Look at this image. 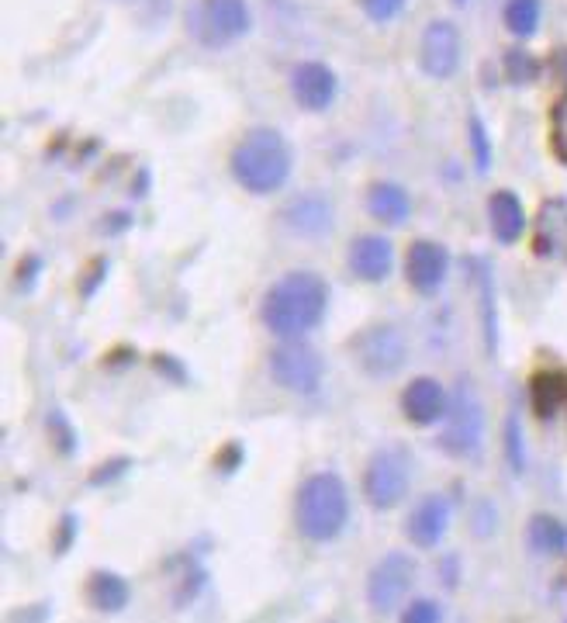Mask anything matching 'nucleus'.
I'll use <instances>...</instances> for the list:
<instances>
[{
    "label": "nucleus",
    "instance_id": "f257e3e1",
    "mask_svg": "<svg viewBox=\"0 0 567 623\" xmlns=\"http://www.w3.org/2000/svg\"><path fill=\"white\" fill-rule=\"evenodd\" d=\"M325 305H329V284L319 274L291 270L267 291L260 315L270 333L291 340V336H305L308 329L319 326Z\"/></svg>",
    "mask_w": 567,
    "mask_h": 623
},
{
    "label": "nucleus",
    "instance_id": "f03ea898",
    "mask_svg": "<svg viewBox=\"0 0 567 623\" xmlns=\"http://www.w3.org/2000/svg\"><path fill=\"white\" fill-rule=\"evenodd\" d=\"M294 520H298L301 534L315 544L336 540L350 520V495H346L343 478L332 471L305 478L298 489V502H294Z\"/></svg>",
    "mask_w": 567,
    "mask_h": 623
},
{
    "label": "nucleus",
    "instance_id": "7ed1b4c3",
    "mask_svg": "<svg viewBox=\"0 0 567 623\" xmlns=\"http://www.w3.org/2000/svg\"><path fill=\"white\" fill-rule=\"evenodd\" d=\"M232 174L253 194L281 191L287 174H291V146L274 129L246 132L232 153Z\"/></svg>",
    "mask_w": 567,
    "mask_h": 623
},
{
    "label": "nucleus",
    "instance_id": "20e7f679",
    "mask_svg": "<svg viewBox=\"0 0 567 623\" xmlns=\"http://www.w3.org/2000/svg\"><path fill=\"white\" fill-rule=\"evenodd\" d=\"M481 444H485V409H481L478 388L471 385V378H460L450 392L440 447L457 461H474L481 457Z\"/></svg>",
    "mask_w": 567,
    "mask_h": 623
},
{
    "label": "nucleus",
    "instance_id": "39448f33",
    "mask_svg": "<svg viewBox=\"0 0 567 623\" xmlns=\"http://www.w3.org/2000/svg\"><path fill=\"white\" fill-rule=\"evenodd\" d=\"M249 25L253 18H249L246 0H198L187 11V32L208 49H225V45L239 42L249 32Z\"/></svg>",
    "mask_w": 567,
    "mask_h": 623
},
{
    "label": "nucleus",
    "instance_id": "423d86ee",
    "mask_svg": "<svg viewBox=\"0 0 567 623\" xmlns=\"http://www.w3.org/2000/svg\"><path fill=\"white\" fill-rule=\"evenodd\" d=\"M408 482H412V468H408V457L402 450H377L364 471L367 502L377 513L395 509L408 495Z\"/></svg>",
    "mask_w": 567,
    "mask_h": 623
},
{
    "label": "nucleus",
    "instance_id": "0eeeda50",
    "mask_svg": "<svg viewBox=\"0 0 567 623\" xmlns=\"http://www.w3.org/2000/svg\"><path fill=\"white\" fill-rule=\"evenodd\" d=\"M353 354H357V364L364 367L370 378H391V374H398L405 367L408 343H405L402 329L381 322V326H370L367 333L360 336Z\"/></svg>",
    "mask_w": 567,
    "mask_h": 623
},
{
    "label": "nucleus",
    "instance_id": "6e6552de",
    "mask_svg": "<svg viewBox=\"0 0 567 623\" xmlns=\"http://www.w3.org/2000/svg\"><path fill=\"white\" fill-rule=\"evenodd\" d=\"M270 374H274L277 385L298 395H312L322 385V360L308 343H281L270 354Z\"/></svg>",
    "mask_w": 567,
    "mask_h": 623
},
{
    "label": "nucleus",
    "instance_id": "1a4fd4ad",
    "mask_svg": "<svg viewBox=\"0 0 567 623\" xmlns=\"http://www.w3.org/2000/svg\"><path fill=\"white\" fill-rule=\"evenodd\" d=\"M412 582H415V561L402 551L384 554L367 579V603L377 613H391L408 596Z\"/></svg>",
    "mask_w": 567,
    "mask_h": 623
},
{
    "label": "nucleus",
    "instance_id": "9d476101",
    "mask_svg": "<svg viewBox=\"0 0 567 623\" xmlns=\"http://www.w3.org/2000/svg\"><path fill=\"white\" fill-rule=\"evenodd\" d=\"M419 66L433 80H450L460 66V32L453 21H433L422 32L419 42Z\"/></svg>",
    "mask_w": 567,
    "mask_h": 623
},
{
    "label": "nucleus",
    "instance_id": "9b49d317",
    "mask_svg": "<svg viewBox=\"0 0 567 623\" xmlns=\"http://www.w3.org/2000/svg\"><path fill=\"white\" fill-rule=\"evenodd\" d=\"M533 253L540 260L567 264V201L547 198L533 222Z\"/></svg>",
    "mask_w": 567,
    "mask_h": 623
},
{
    "label": "nucleus",
    "instance_id": "f8f14e48",
    "mask_svg": "<svg viewBox=\"0 0 567 623\" xmlns=\"http://www.w3.org/2000/svg\"><path fill=\"white\" fill-rule=\"evenodd\" d=\"M402 409H405L408 423L433 426V423H440V419L446 416V409H450V395H446V388L440 385V381L415 378L402 395Z\"/></svg>",
    "mask_w": 567,
    "mask_h": 623
},
{
    "label": "nucleus",
    "instance_id": "ddd939ff",
    "mask_svg": "<svg viewBox=\"0 0 567 623\" xmlns=\"http://www.w3.org/2000/svg\"><path fill=\"white\" fill-rule=\"evenodd\" d=\"M446 277V250L440 243H412L408 250V284H412L419 295H436Z\"/></svg>",
    "mask_w": 567,
    "mask_h": 623
},
{
    "label": "nucleus",
    "instance_id": "4468645a",
    "mask_svg": "<svg viewBox=\"0 0 567 623\" xmlns=\"http://www.w3.org/2000/svg\"><path fill=\"white\" fill-rule=\"evenodd\" d=\"M291 90L305 111H322L336 97V73L325 63H301L291 77Z\"/></svg>",
    "mask_w": 567,
    "mask_h": 623
},
{
    "label": "nucleus",
    "instance_id": "2eb2a0df",
    "mask_svg": "<svg viewBox=\"0 0 567 623\" xmlns=\"http://www.w3.org/2000/svg\"><path fill=\"white\" fill-rule=\"evenodd\" d=\"M450 527V502L443 495H426L408 516V540L415 547H436Z\"/></svg>",
    "mask_w": 567,
    "mask_h": 623
},
{
    "label": "nucleus",
    "instance_id": "dca6fc26",
    "mask_svg": "<svg viewBox=\"0 0 567 623\" xmlns=\"http://www.w3.org/2000/svg\"><path fill=\"white\" fill-rule=\"evenodd\" d=\"M395 264V253L384 236H357L350 246V267L364 281H384Z\"/></svg>",
    "mask_w": 567,
    "mask_h": 623
},
{
    "label": "nucleus",
    "instance_id": "f3484780",
    "mask_svg": "<svg viewBox=\"0 0 567 623\" xmlns=\"http://www.w3.org/2000/svg\"><path fill=\"white\" fill-rule=\"evenodd\" d=\"M284 222L291 225L294 236L319 239L332 225V205L322 198V194H305V198H294V205L284 212Z\"/></svg>",
    "mask_w": 567,
    "mask_h": 623
},
{
    "label": "nucleus",
    "instance_id": "a211bd4d",
    "mask_svg": "<svg viewBox=\"0 0 567 623\" xmlns=\"http://www.w3.org/2000/svg\"><path fill=\"white\" fill-rule=\"evenodd\" d=\"M529 402L540 419L567 412V371H536L529 378Z\"/></svg>",
    "mask_w": 567,
    "mask_h": 623
},
{
    "label": "nucleus",
    "instance_id": "6ab92c4d",
    "mask_svg": "<svg viewBox=\"0 0 567 623\" xmlns=\"http://www.w3.org/2000/svg\"><path fill=\"white\" fill-rule=\"evenodd\" d=\"M488 219L491 229H495L498 243H516L526 229V212L519 205V198L512 191H495L491 194V205H488Z\"/></svg>",
    "mask_w": 567,
    "mask_h": 623
},
{
    "label": "nucleus",
    "instance_id": "aec40b11",
    "mask_svg": "<svg viewBox=\"0 0 567 623\" xmlns=\"http://www.w3.org/2000/svg\"><path fill=\"white\" fill-rule=\"evenodd\" d=\"M367 212L384 225H402L408 212H412V201H408V194L398 184L381 180V184H374L367 191Z\"/></svg>",
    "mask_w": 567,
    "mask_h": 623
},
{
    "label": "nucleus",
    "instance_id": "412c9836",
    "mask_svg": "<svg viewBox=\"0 0 567 623\" xmlns=\"http://www.w3.org/2000/svg\"><path fill=\"white\" fill-rule=\"evenodd\" d=\"M87 596H90V603H94V610L118 613L128 606V582L115 572H97V575H90V582H87Z\"/></svg>",
    "mask_w": 567,
    "mask_h": 623
},
{
    "label": "nucleus",
    "instance_id": "4be33fe9",
    "mask_svg": "<svg viewBox=\"0 0 567 623\" xmlns=\"http://www.w3.org/2000/svg\"><path fill=\"white\" fill-rule=\"evenodd\" d=\"M526 534H529V547L540 554H561L567 547V530H564V523L554 520V516H533Z\"/></svg>",
    "mask_w": 567,
    "mask_h": 623
},
{
    "label": "nucleus",
    "instance_id": "5701e85b",
    "mask_svg": "<svg viewBox=\"0 0 567 623\" xmlns=\"http://www.w3.org/2000/svg\"><path fill=\"white\" fill-rule=\"evenodd\" d=\"M505 25L516 39H529L540 25V0H509L505 4Z\"/></svg>",
    "mask_w": 567,
    "mask_h": 623
},
{
    "label": "nucleus",
    "instance_id": "b1692460",
    "mask_svg": "<svg viewBox=\"0 0 567 623\" xmlns=\"http://www.w3.org/2000/svg\"><path fill=\"white\" fill-rule=\"evenodd\" d=\"M550 149H554L557 160L567 163V90L550 108Z\"/></svg>",
    "mask_w": 567,
    "mask_h": 623
},
{
    "label": "nucleus",
    "instance_id": "393cba45",
    "mask_svg": "<svg viewBox=\"0 0 567 623\" xmlns=\"http://www.w3.org/2000/svg\"><path fill=\"white\" fill-rule=\"evenodd\" d=\"M505 457H509L512 471H526V447H523V426L512 416L505 426Z\"/></svg>",
    "mask_w": 567,
    "mask_h": 623
},
{
    "label": "nucleus",
    "instance_id": "a878e982",
    "mask_svg": "<svg viewBox=\"0 0 567 623\" xmlns=\"http://www.w3.org/2000/svg\"><path fill=\"white\" fill-rule=\"evenodd\" d=\"M471 149H474V163H478V170H488L491 167V142H488V132H485V122H481L478 115H471Z\"/></svg>",
    "mask_w": 567,
    "mask_h": 623
},
{
    "label": "nucleus",
    "instance_id": "bb28decb",
    "mask_svg": "<svg viewBox=\"0 0 567 623\" xmlns=\"http://www.w3.org/2000/svg\"><path fill=\"white\" fill-rule=\"evenodd\" d=\"M505 73H509L512 84H526V80L536 77V59L526 56V52H519V49L509 52V56H505Z\"/></svg>",
    "mask_w": 567,
    "mask_h": 623
},
{
    "label": "nucleus",
    "instance_id": "cd10ccee",
    "mask_svg": "<svg viewBox=\"0 0 567 623\" xmlns=\"http://www.w3.org/2000/svg\"><path fill=\"white\" fill-rule=\"evenodd\" d=\"M402 623H443V610L433 603V599H415V603L402 613Z\"/></svg>",
    "mask_w": 567,
    "mask_h": 623
},
{
    "label": "nucleus",
    "instance_id": "c85d7f7f",
    "mask_svg": "<svg viewBox=\"0 0 567 623\" xmlns=\"http://www.w3.org/2000/svg\"><path fill=\"white\" fill-rule=\"evenodd\" d=\"M49 430H52V440H56V447L63 450V454H73V450H77V437H73V430H70V423H66L63 412H52Z\"/></svg>",
    "mask_w": 567,
    "mask_h": 623
},
{
    "label": "nucleus",
    "instance_id": "c756f323",
    "mask_svg": "<svg viewBox=\"0 0 567 623\" xmlns=\"http://www.w3.org/2000/svg\"><path fill=\"white\" fill-rule=\"evenodd\" d=\"M402 7H405V0H364L367 18H374V21L398 18V14H402Z\"/></svg>",
    "mask_w": 567,
    "mask_h": 623
},
{
    "label": "nucleus",
    "instance_id": "7c9ffc66",
    "mask_svg": "<svg viewBox=\"0 0 567 623\" xmlns=\"http://www.w3.org/2000/svg\"><path fill=\"white\" fill-rule=\"evenodd\" d=\"M471 523H474V530H478L481 537H491V530H495V509H491L488 502H478V506H474Z\"/></svg>",
    "mask_w": 567,
    "mask_h": 623
},
{
    "label": "nucleus",
    "instance_id": "2f4dec72",
    "mask_svg": "<svg viewBox=\"0 0 567 623\" xmlns=\"http://www.w3.org/2000/svg\"><path fill=\"white\" fill-rule=\"evenodd\" d=\"M125 468H128V461H125V457H122V461H108L101 471H94V482H90V485H108L111 478H118Z\"/></svg>",
    "mask_w": 567,
    "mask_h": 623
},
{
    "label": "nucleus",
    "instance_id": "473e14b6",
    "mask_svg": "<svg viewBox=\"0 0 567 623\" xmlns=\"http://www.w3.org/2000/svg\"><path fill=\"white\" fill-rule=\"evenodd\" d=\"M73 537H77V516H63V537L56 540V551H59V554L70 551Z\"/></svg>",
    "mask_w": 567,
    "mask_h": 623
}]
</instances>
